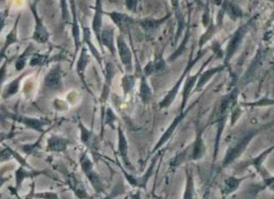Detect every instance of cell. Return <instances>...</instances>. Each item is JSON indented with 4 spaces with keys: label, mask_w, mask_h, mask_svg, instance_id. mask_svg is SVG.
I'll list each match as a JSON object with an SVG mask.
<instances>
[{
    "label": "cell",
    "mask_w": 274,
    "mask_h": 199,
    "mask_svg": "<svg viewBox=\"0 0 274 199\" xmlns=\"http://www.w3.org/2000/svg\"><path fill=\"white\" fill-rule=\"evenodd\" d=\"M7 16H8V10L5 11H0V33L2 32L4 27Z\"/></svg>",
    "instance_id": "44"
},
{
    "label": "cell",
    "mask_w": 274,
    "mask_h": 199,
    "mask_svg": "<svg viewBox=\"0 0 274 199\" xmlns=\"http://www.w3.org/2000/svg\"><path fill=\"white\" fill-rule=\"evenodd\" d=\"M40 172H29L24 166H20L15 172V179H16V191L21 189L23 182L28 178H34V176L39 175Z\"/></svg>",
    "instance_id": "23"
},
{
    "label": "cell",
    "mask_w": 274,
    "mask_h": 199,
    "mask_svg": "<svg viewBox=\"0 0 274 199\" xmlns=\"http://www.w3.org/2000/svg\"><path fill=\"white\" fill-rule=\"evenodd\" d=\"M34 199H59V196L56 193L46 192V193H34Z\"/></svg>",
    "instance_id": "41"
},
{
    "label": "cell",
    "mask_w": 274,
    "mask_h": 199,
    "mask_svg": "<svg viewBox=\"0 0 274 199\" xmlns=\"http://www.w3.org/2000/svg\"><path fill=\"white\" fill-rule=\"evenodd\" d=\"M7 64H8V59L4 61V63L0 67V89H1L3 82L5 80V78H6Z\"/></svg>",
    "instance_id": "43"
},
{
    "label": "cell",
    "mask_w": 274,
    "mask_h": 199,
    "mask_svg": "<svg viewBox=\"0 0 274 199\" xmlns=\"http://www.w3.org/2000/svg\"><path fill=\"white\" fill-rule=\"evenodd\" d=\"M204 129L198 128L196 131L195 139L188 147V161L198 162L203 158L207 151L206 143L203 139Z\"/></svg>",
    "instance_id": "5"
},
{
    "label": "cell",
    "mask_w": 274,
    "mask_h": 199,
    "mask_svg": "<svg viewBox=\"0 0 274 199\" xmlns=\"http://www.w3.org/2000/svg\"><path fill=\"white\" fill-rule=\"evenodd\" d=\"M8 138H10V136L4 135L3 136V137H0V142H2L3 140H4V139H8Z\"/></svg>",
    "instance_id": "51"
},
{
    "label": "cell",
    "mask_w": 274,
    "mask_h": 199,
    "mask_svg": "<svg viewBox=\"0 0 274 199\" xmlns=\"http://www.w3.org/2000/svg\"><path fill=\"white\" fill-rule=\"evenodd\" d=\"M102 10L101 3H100V0H97L96 3V7H95V13L94 16V19H93V23H92V28L93 31L95 34V36L97 38L100 44L101 43V31H102Z\"/></svg>",
    "instance_id": "21"
},
{
    "label": "cell",
    "mask_w": 274,
    "mask_h": 199,
    "mask_svg": "<svg viewBox=\"0 0 274 199\" xmlns=\"http://www.w3.org/2000/svg\"><path fill=\"white\" fill-rule=\"evenodd\" d=\"M13 157V149H10L9 146H3L0 149V163L8 162Z\"/></svg>",
    "instance_id": "35"
},
{
    "label": "cell",
    "mask_w": 274,
    "mask_h": 199,
    "mask_svg": "<svg viewBox=\"0 0 274 199\" xmlns=\"http://www.w3.org/2000/svg\"><path fill=\"white\" fill-rule=\"evenodd\" d=\"M139 95L143 102L146 104L152 98V88L146 80V76L143 74L140 78V86H139Z\"/></svg>",
    "instance_id": "25"
},
{
    "label": "cell",
    "mask_w": 274,
    "mask_h": 199,
    "mask_svg": "<svg viewBox=\"0 0 274 199\" xmlns=\"http://www.w3.org/2000/svg\"><path fill=\"white\" fill-rule=\"evenodd\" d=\"M64 175L68 186L71 188V191L74 193L75 195L77 196L78 199H94V197L91 196L89 194L83 182L80 181L72 172L66 171L65 173H64Z\"/></svg>",
    "instance_id": "9"
},
{
    "label": "cell",
    "mask_w": 274,
    "mask_h": 199,
    "mask_svg": "<svg viewBox=\"0 0 274 199\" xmlns=\"http://www.w3.org/2000/svg\"><path fill=\"white\" fill-rule=\"evenodd\" d=\"M44 85L52 90H58L62 87V73L60 66L52 69L45 77Z\"/></svg>",
    "instance_id": "14"
},
{
    "label": "cell",
    "mask_w": 274,
    "mask_h": 199,
    "mask_svg": "<svg viewBox=\"0 0 274 199\" xmlns=\"http://www.w3.org/2000/svg\"><path fill=\"white\" fill-rule=\"evenodd\" d=\"M8 117L11 118V119H13V120H16V121L24 124L29 128L32 129V130H34V131L39 132H44V126L48 124V122L42 120V119L29 118V117L23 116V115L9 114Z\"/></svg>",
    "instance_id": "13"
},
{
    "label": "cell",
    "mask_w": 274,
    "mask_h": 199,
    "mask_svg": "<svg viewBox=\"0 0 274 199\" xmlns=\"http://www.w3.org/2000/svg\"><path fill=\"white\" fill-rule=\"evenodd\" d=\"M125 192H126V189H125V185H124V182L123 180H119L118 182L115 184L113 189H112L111 193L106 195L103 199H117L118 197L122 196V195H124Z\"/></svg>",
    "instance_id": "31"
},
{
    "label": "cell",
    "mask_w": 274,
    "mask_h": 199,
    "mask_svg": "<svg viewBox=\"0 0 274 199\" xmlns=\"http://www.w3.org/2000/svg\"><path fill=\"white\" fill-rule=\"evenodd\" d=\"M61 7H62V13H63V18L65 20L67 18V7H66V2L65 0H61Z\"/></svg>",
    "instance_id": "46"
},
{
    "label": "cell",
    "mask_w": 274,
    "mask_h": 199,
    "mask_svg": "<svg viewBox=\"0 0 274 199\" xmlns=\"http://www.w3.org/2000/svg\"><path fill=\"white\" fill-rule=\"evenodd\" d=\"M31 48H31V45H30L27 49L24 51V53L21 54L19 57L17 58V62H16V70L17 71H23L24 68L25 67L26 61H27L28 57L30 55V53Z\"/></svg>",
    "instance_id": "33"
},
{
    "label": "cell",
    "mask_w": 274,
    "mask_h": 199,
    "mask_svg": "<svg viewBox=\"0 0 274 199\" xmlns=\"http://www.w3.org/2000/svg\"><path fill=\"white\" fill-rule=\"evenodd\" d=\"M225 10H226L227 13L229 14V16L232 18H237L241 16L240 10H238V8L235 6L233 3H226Z\"/></svg>",
    "instance_id": "39"
},
{
    "label": "cell",
    "mask_w": 274,
    "mask_h": 199,
    "mask_svg": "<svg viewBox=\"0 0 274 199\" xmlns=\"http://www.w3.org/2000/svg\"><path fill=\"white\" fill-rule=\"evenodd\" d=\"M251 175L244 176V177H237V176H230L225 179H223V183L220 187V192L223 197V199H226L237 190L240 188L241 185L246 179L250 178Z\"/></svg>",
    "instance_id": "10"
},
{
    "label": "cell",
    "mask_w": 274,
    "mask_h": 199,
    "mask_svg": "<svg viewBox=\"0 0 274 199\" xmlns=\"http://www.w3.org/2000/svg\"><path fill=\"white\" fill-rule=\"evenodd\" d=\"M156 199H167L166 198H163V197H156Z\"/></svg>",
    "instance_id": "53"
},
{
    "label": "cell",
    "mask_w": 274,
    "mask_h": 199,
    "mask_svg": "<svg viewBox=\"0 0 274 199\" xmlns=\"http://www.w3.org/2000/svg\"><path fill=\"white\" fill-rule=\"evenodd\" d=\"M166 64L163 61L162 57H158L153 62H150L149 64L146 65L144 69V74L147 76L150 75L156 74V73H161L163 71H165Z\"/></svg>",
    "instance_id": "24"
},
{
    "label": "cell",
    "mask_w": 274,
    "mask_h": 199,
    "mask_svg": "<svg viewBox=\"0 0 274 199\" xmlns=\"http://www.w3.org/2000/svg\"><path fill=\"white\" fill-rule=\"evenodd\" d=\"M162 155H163V154L160 152V150L158 151V153L156 152V155H154V157L152 160L149 168L146 169V172L142 176H139V177H134V176L130 174L128 172H126L125 170L122 169V166L120 165V164H119V166H120V168L122 169L123 175L125 176V179L127 180V182L131 186L135 187V188H138V189H146V186H147V184L149 182V179L152 176L155 168H156L157 161H158V159L162 157Z\"/></svg>",
    "instance_id": "3"
},
{
    "label": "cell",
    "mask_w": 274,
    "mask_h": 199,
    "mask_svg": "<svg viewBox=\"0 0 274 199\" xmlns=\"http://www.w3.org/2000/svg\"><path fill=\"white\" fill-rule=\"evenodd\" d=\"M84 31H85V40L86 41V42L88 43L89 46H90V48H91V50L92 54L95 55V57L97 58V60L100 62V56H99V54L97 53V51L95 50V48H94V46L92 45L91 42V34H90V30H89L88 28H84Z\"/></svg>",
    "instance_id": "40"
},
{
    "label": "cell",
    "mask_w": 274,
    "mask_h": 199,
    "mask_svg": "<svg viewBox=\"0 0 274 199\" xmlns=\"http://www.w3.org/2000/svg\"><path fill=\"white\" fill-rule=\"evenodd\" d=\"M258 133H259L258 130H251L236 139L233 142H231L225 152V155L223 156L219 171L227 169L231 164H233L237 159L240 158Z\"/></svg>",
    "instance_id": "1"
},
{
    "label": "cell",
    "mask_w": 274,
    "mask_h": 199,
    "mask_svg": "<svg viewBox=\"0 0 274 199\" xmlns=\"http://www.w3.org/2000/svg\"><path fill=\"white\" fill-rule=\"evenodd\" d=\"M190 109H191V108L186 109V110H184L183 112H180V114L176 116L175 119L173 120L172 123H171V124L169 125V127L167 128L165 132H164L163 135H162V137L160 138L158 142H156V145L153 148L152 154H155L156 152L159 151L161 148H162L165 143H167V142L169 141L170 138L172 137L174 132H176V128L178 127V125L182 123L184 118L186 117V114H188Z\"/></svg>",
    "instance_id": "6"
},
{
    "label": "cell",
    "mask_w": 274,
    "mask_h": 199,
    "mask_svg": "<svg viewBox=\"0 0 274 199\" xmlns=\"http://www.w3.org/2000/svg\"><path fill=\"white\" fill-rule=\"evenodd\" d=\"M28 72H24V73H22V74L18 77V78H16L15 80L11 82L10 85L7 86L6 88L4 89V92L3 94V99H8L13 96L14 95H16L18 90H19V87H20L21 80L24 78L27 75Z\"/></svg>",
    "instance_id": "27"
},
{
    "label": "cell",
    "mask_w": 274,
    "mask_h": 199,
    "mask_svg": "<svg viewBox=\"0 0 274 199\" xmlns=\"http://www.w3.org/2000/svg\"><path fill=\"white\" fill-rule=\"evenodd\" d=\"M274 151V144L264 149L263 151L261 152L256 156H254L253 158L248 159L247 161L244 162L243 166H241V168H242V169L253 168L256 171V172L260 174L263 180L268 179V177H270V174L268 173V170L265 168L264 164L267 161V159L268 158V156L271 155Z\"/></svg>",
    "instance_id": "4"
},
{
    "label": "cell",
    "mask_w": 274,
    "mask_h": 199,
    "mask_svg": "<svg viewBox=\"0 0 274 199\" xmlns=\"http://www.w3.org/2000/svg\"><path fill=\"white\" fill-rule=\"evenodd\" d=\"M20 17L21 15H19L16 24L13 26V28L10 30V33L6 36V40H5V42H4V45H3V49L0 52V60L4 57L5 52L9 48V47H10V45L14 44V43H16V42L18 41V39H17V25H18V22H19Z\"/></svg>",
    "instance_id": "26"
},
{
    "label": "cell",
    "mask_w": 274,
    "mask_h": 199,
    "mask_svg": "<svg viewBox=\"0 0 274 199\" xmlns=\"http://www.w3.org/2000/svg\"><path fill=\"white\" fill-rule=\"evenodd\" d=\"M118 45L119 54L122 61V64L125 65L126 71H132V54L129 50L127 45L125 44V41L121 36L117 40Z\"/></svg>",
    "instance_id": "18"
},
{
    "label": "cell",
    "mask_w": 274,
    "mask_h": 199,
    "mask_svg": "<svg viewBox=\"0 0 274 199\" xmlns=\"http://www.w3.org/2000/svg\"><path fill=\"white\" fill-rule=\"evenodd\" d=\"M43 135H44V133H42L41 138H40L39 140H37L36 142H34V143H30V144H25V145H23L21 149H22V150H23L25 154H27L28 155H30L31 153H33L35 149H37L39 145H40Z\"/></svg>",
    "instance_id": "38"
},
{
    "label": "cell",
    "mask_w": 274,
    "mask_h": 199,
    "mask_svg": "<svg viewBox=\"0 0 274 199\" xmlns=\"http://www.w3.org/2000/svg\"><path fill=\"white\" fill-rule=\"evenodd\" d=\"M79 164L81 167L82 171L88 179L89 182L91 183L92 188L94 189L95 193H97L98 195L105 193V186L103 180L98 172L95 171L94 163L92 162L91 159L90 158L88 152L85 151L82 153L79 157Z\"/></svg>",
    "instance_id": "2"
},
{
    "label": "cell",
    "mask_w": 274,
    "mask_h": 199,
    "mask_svg": "<svg viewBox=\"0 0 274 199\" xmlns=\"http://www.w3.org/2000/svg\"><path fill=\"white\" fill-rule=\"evenodd\" d=\"M200 57H197L196 59L194 61H190L188 64H187V66H186V70L184 71L183 75L181 76V78H180L179 80L176 82V84L175 85V86H174V87L170 89V91H169V93L166 95L165 97H164V98L162 100V101L160 102V108H169V106L172 104L174 101L176 100V96H177V94H178V92H179L180 88H181V86H182V84H183L184 78H185L186 74H187V73L189 72L190 70H191V68L193 67L194 64L196 63L197 60H198Z\"/></svg>",
    "instance_id": "7"
},
{
    "label": "cell",
    "mask_w": 274,
    "mask_h": 199,
    "mask_svg": "<svg viewBox=\"0 0 274 199\" xmlns=\"http://www.w3.org/2000/svg\"><path fill=\"white\" fill-rule=\"evenodd\" d=\"M185 172H186V187H185L183 199H195L196 190H195V181H194L193 170L187 166L185 169Z\"/></svg>",
    "instance_id": "17"
},
{
    "label": "cell",
    "mask_w": 274,
    "mask_h": 199,
    "mask_svg": "<svg viewBox=\"0 0 274 199\" xmlns=\"http://www.w3.org/2000/svg\"><path fill=\"white\" fill-rule=\"evenodd\" d=\"M34 190H35V185H34V181L31 184V188L30 193H28L27 196L25 197L24 199H34Z\"/></svg>",
    "instance_id": "47"
},
{
    "label": "cell",
    "mask_w": 274,
    "mask_h": 199,
    "mask_svg": "<svg viewBox=\"0 0 274 199\" xmlns=\"http://www.w3.org/2000/svg\"><path fill=\"white\" fill-rule=\"evenodd\" d=\"M114 76H115V68L113 66V64L108 63L106 65L105 84L102 88V95L100 97V101L102 105L105 104V102L109 97L112 80L114 78Z\"/></svg>",
    "instance_id": "19"
},
{
    "label": "cell",
    "mask_w": 274,
    "mask_h": 199,
    "mask_svg": "<svg viewBox=\"0 0 274 199\" xmlns=\"http://www.w3.org/2000/svg\"><path fill=\"white\" fill-rule=\"evenodd\" d=\"M223 70V66H218V67L213 68L208 71H205L204 73H200L199 79L197 81L196 86L194 88V91H200V89H202L204 86L210 81L211 78H213L214 75L217 74Z\"/></svg>",
    "instance_id": "22"
},
{
    "label": "cell",
    "mask_w": 274,
    "mask_h": 199,
    "mask_svg": "<svg viewBox=\"0 0 274 199\" xmlns=\"http://www.w3.org/2000/svg\"><path fill=\"white\" fill-rule=\"evenodd\" d=\"M129 199H141V192L140 189H138L136 192L130 193L129 195Z\"/></svg>",
    "instance_id": "50"
},
{
    "label": "cell",
    "mask_w": 274,
    "mask_h": 199,
    "mask_svg": "<svg viewBox=\"0 0 274 199\" xmlns=\"http://www.w3.org/2000/svg\"><path fill=\"white\" fill-rule=\"evenodd\" d=\"M135 85V78L132 75H125L122 78V88L125 95H127L132 90Z\"/></svg>",
    "instance_id": "32"
},
{
    "label": "cell",
    "mask_w": 274,
    "mask_h": 199,
    "mask_svg": "<svg viewBox=\"0 0 274 199\" xmlns=\"http://www.w3.org/2000/svg\"><path fill=\"white\" fill-rule=\"evenodd\" d=\"M109 16L112 17V19L115 22V24L123 30L126 28L128 24L132 21V18L127 17L126 15L118 13V12H113V13L109 14Z\"/></svg>",
    "instance_id": "29"
},
{
    "label": "cell",
    "mask_w": 274,
    "mask_h": 199,
    "mask_svg": "<svg viewBox=\"0 0 274 199\" xmlns=\"http://www.w3.org/2000/svg\"><path fill=\"white\" fill-rule=\"evenodd\" d=\"M246 30H247V27L244 26V27L240 28L237 30V33L234 34V36L231 39V41H230V44L227 48L226 61H229L230 57H232V55L235 54V52L237 51L239 45L243 41V38H244Z\"/></svg>",
    "instance_id": "20"
},
{
    "label": "cell",
    "mask_w": 274,
    "mask_h": 199,
    "mask_svg": "<svg viewBox=\"0 0 274 199\" xmlns=\"http://www.w3.org/2000/svg\"><path fill=\"white\" fill-rule=\"evenodd\" d=\"M47 56L44 55H35L34 57H32L30 60V66H37V65H41L45 63V61L47 59Z\"/></svg>",
    "instance_id": "42"
},
{
    "label": "cell",
    "mask_w": 274,
    "mask_h": 199,
    "mask_svg": "<svg viewBox=\"0 0 274 199\" xmlns=\"http://www.w3.org/2000/svg\"><path fill=\"white\" fill-rule=\"evenodd\" d=\"M101 39H102L103 45L109 48V50L111 52L113 55L115 54V41H114V29L112 28H105L101 34Z\"/></svg>",
    "instance_id": "28"
},
{
    "label": "cell",
    "mask_w": 274,
    "mask_h": 199,
    "mask_svg": "<svg viewBox=\"0 0 274 199\" xmlns=\"http://www.w3.org/2000/svg\"><path fill=\"white\" fill-rule=\"evenodd\" d=\"M48 149L51 152H64L67 149L68 146L71 142L67 139L62 138L61 136L52 135L48 139Z\"/></svg>",
    "instance_id": "15"
},
{
    "label": "cell",
    "mask_w": 274,
    "mask_h": 199,
    "mask_svg": "<svg viewBox=\"0 0 274 199\" xmlns=\"http://www.w3.org/2000/svg\"><path fill=\"white\" fill-rule=\"evenodd\" d=\"M274 99L264 98L261 99L260 101L245 103V106L247 107H267V106H274Z\"/></svg>",
    "instance_id": "37"
},
{
    "label": "cell",
    "mask_w": 274,
    "mask_h": 199,
    "mask_svg": "<svg viewBox=\"0 0 274 199\" xmlns=\"http://www.w3.org/2000/svg\"><path fill=\"white\" fill-rule=\"evenodd\" d=\"M166 20V18H163V20H146L141 23L142 27L146 30L152 31L156 29V28L159 26L160 24H163V21Z\"/></svg>",
    "instance_id": "36"
},
{
    "label": "cell",
    "mask_w": 274,
    "mask_h": 199,
    "mask_svg": "<svg viewBox=\"0 0 274 199\" xmlns=\"http://www.w3.org/2000/svg\"><path fill=\"white\" fill-rule=\"evenodd\" d=\"M268 189L270 190V191H272V192H274V183L271 184L270 186H268Z\"/></svg>",
    "instance_id": "52"
},
{
    "label": "cell",
    "mask_w": 274,
    "mask_h": 199,
    "mask_svg": "<svg viewBox=\"0 0 274 199\" xmlns=\"http://www.w3.org/2000/svg\"><path fill=\"white\" fill-rule=\"evenodd\" d=\"M30 9L34 15V19H35V28H34L33 39L40 43H46L48 41L49 34L45 28L43 22L38 15L35 4L30 5Z\"/></svg>",
    "instance_id": "12"
},
{
    "label": "cell",
    "mask_w": 274,
    "mask_h": 199,
    "mask_svg": "<svg viewBox=\"0 0 274 199\" xmlns=\"http://www.w3.org/2000/svg\"><path fill=\"white\" fill-rule=\"evenodd\" d=\"M201 70L197 74L186 79L185 85H184V88H183V100H182V105H181V108H180V112H183L185 110L186 102L188 101V98H189L191 93L193 91V88H195V86H196L197 81H198L200 73H201Z\"/></svg>",
    "instance_id": "16"
},
{
    "label": "cell",
    "mask_w": 274,
    "mask_h": 199,
    "mask_svg": "<svg viewBox=\"0 0 274 199\" xmlns=\"http://www.w3.org/2000/svg\"><path fill=\"white\" fill-rule=\"evenodd\" d=\"M89 62V56L87 54V51L85 48H83L82 51L81 56L79 57V60L78 62V65H77V71H78V75L80 76L82 81L84 82L85 85V77H84V73H85V68L87 66Z\"/></svg>",
    "instance_id": "30"
},
{
    "label": "cell",
    "mask_w": 274,
    "mask_h": 199,
    "mask_svg": "<svg viewBox=\"0 0 274 199\" xmlns=\"http://www.w3.org/2000/svg\"><path fill=\"white\" fill-rule=\"evenodd\" d=\"M78 126L80 130V139L85 147L91 150V154L95 155L98 152V140L93 131L85 127V125L80 120L78 122Z\"/></svg>",
    "instance_id": "8"
},
{
    "label": "cell",
    "mask_w": 274,
    "mask_h": 199,
    "mask_svg": "<svg viewBox=\"0 0 274 199\" xmlns=\"http://www.w3.org/2000/svg\"><path fill=\"white\" fill-rule=\"evenodd\" d=\"M104 118V124L108 125L111 127L112 129H115V123L116 121V116L115 113L113 112L111 108H109L106 110V113L102 115V118Z\"/></svg>",
    "instance_id": "34"
},
{
    "label": "cell",
    "mask_w": 274,
    "mask_h": 199,
    "mask_svg": "<svg viewBox=\"0 0 274 199\" xmlns=\"http://www.w3.org/2000/svg\"><path fill=\"white\" fill-rule=\"evenodd\" d=\"M138 0H126V6L128 8V10H134L136 6H137Z\"/></svg>",
    "instance_id": "48"
},
{
    "label": "cell",
    "mask_w": 274,
    "mask_h": 199,
    "mask_svg": "<svg viewBox=\"0 0 274 199\" xmlns=\"http://www.w3.org/2000/svg\"><path fill=\"white\" fill-rule=\"evenodd\" d=\"M118 132V154L120 157L122 159V163L124 164L125 169H128L130 171H132L134 168L132 166V162L129 159L128 155V142L125 137V133L122 129V126L119 125L117 128Z\"/></svg>",
    "instance_id": "11"
},
{
    "label": "cell",
    "mask_w": 274,
    "mask_h": 199,
    "mask_svg": "<svg viewBox=\"0 0 274 199\" xmlns=\"http://www.w3.org/2000/svg\"><path fill=\"white\" fill-rule=\"evenodd\" d=\"M273 183H274V175L270 176V177H268V179L263 180L262 185H261V190L267 189L268 186H270Z\"/></svg>",
    "instance_id": "45"
},
{
    "label": "cell",
    "mask_w": 274,
    "mask_h": 199,
    "mask_svg": "<svg viewBox=\"0 0 274 199\" xmlns=\"http://www.w3.org/2000/svg\"><path fill=\"white\" fill-rule=\"evenodd\" d=\"M8 180H9V178H5L4 177V170L1 169L0 170V189Z\"/></svg>",
    "instance_id": "49"
}]
</instances>
